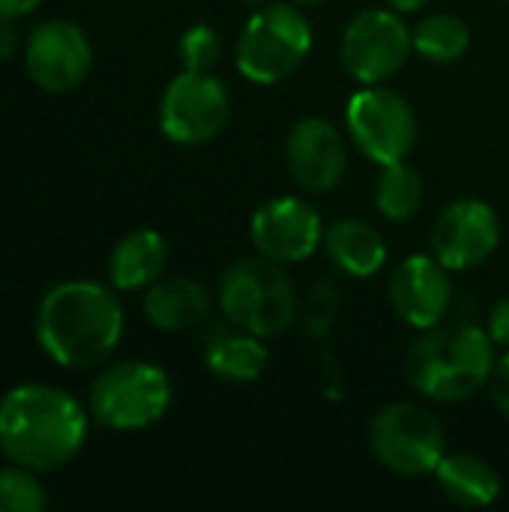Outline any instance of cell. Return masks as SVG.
I'll return each instance as SVG.
<instances>
[{
  "mask_svg": "<svg viewBox=\"0 0 509 512\" xmlns=\"http://www.w3.org/2000/svg\"><path fill=\"white\" fill-rule=\"evenodd\" d=\"M489 390H492V399H495L498 411L509 420V348L495 360V369H492V378H489Z\"/></svg>",
  "mask_w": 509,
  "mask_h": 512,
  "instance_id": "26",
  "label": "cell"
},
{
  "mask_svg": "<svg viewBox=\"0 0 509 512\" xmlns=\"http://www.w3.org/2000/svg\"><path fill=\"white\" fill-rule=\"evenodd\" d=\"M414 51V30L396 9L357 12L339 42V60L345 72L360 84L390 81Z\"/></svg>",
  "mask_w": 509,
  "mask_h": 512,
  "instance_id": "9",
  "label": "cell"
},
{
  "mask_svg": "<svg viewBox=\"0 0 509 512\" xmlns=\"http://www.w3.org/2000/svg\"><path fill=\"white\" fill-rule=\"evenodd\" d=\"M489 336L495 345H501L504 351L509 348V297L498 300L492 315H489Z\"/></svg>",
  "mask_w": 509,
  "mask_h": 512,
  "instance_id": "27",
  "label": "cell"
},
{
  "mask_svg": "<svg viewBox=\"0 0 509 512\" xmlns=\"http://www.w3.org/2000/svg\"><path fill=\"white\" fill-rule=\"evenodd\" d=\"M33 474L24 465L0 468V512H42L48 507L45 489Z\"/></svg>",
  "mask_w": 509,
  "mask_h": 512,
  "instance_id": "23",
  "label": "cell"
},
{
  "mask_svg": "<svg viewBox=\"0 0 509 512\" xmlns=\"http://www.w3.org/2000/svg\"><path fill=\"white\" fill-rule=\"evenodd\" d=\"M24 66L36 87L48 93H69L87 78L93 66V48L78 24L51 18L27 36Z\"/></svg>",
  "mask_w": 509,
  "mask_h": 512,
  "instance_id": "12",
  "label": "cell"
},
{
  "mask_svg": "<svg viewBox=\"0 0 509 512\" xmlns=\"http://www.w3.org/2000/svg\"><path fill=\"white\" fill-rule=\"evenodd\" d=\"M471 48V30L459 15L432 12L414 27V51L429 63H456Z\"/></svg>",
  "mask_w": 509,
  "mask_h": 512,
  "instance_id": "22",
  "label": "cell"
},
{
  "mask_svg": "<svg viewBox=\"0 0 509 512\" xmlns=\"http://www.w3.org/2000/svg\"><path fill=\"white\" fill-rule=\"evenodd\" d=\"M267 3H273V0H246V6H252V9H261V6H267Z\"/></svg>",
  "mask_w": 509,
  "mask_h": 512,
  "instance_id": "31",
  "label": "cell"
},
{
  "mask_svg": "<svg viewBox=\"0 0 509 512\" xmlns=\"http://www.w3.org/2000/svg\"><path fill=\"white\" fill-rule=\"evenodd\" d=\"M231 117V93L213 72L183 69L162 93L159 126L168 141L198 147L213 141Z\"/></svg>",
  "mask_w": 509,
  "mask_h": 512,
  "instance_id": "10",
  "label": "cell"
},
{
  "mask_svg": "<svg viewBox=\"0 0 509 512\" xmlns=\"http://www.w3.org/2000/svg\"><path fill=\"white\" fill-rule=\"evenodd\" d=\"M294 3H321V0H294Z\"/></svg>",
  "mask_w": 509,
  "mask_h": 512,
  "instance_id": "32",
  "label": "cell"
},
{
  "mask_svg": "<svg viewBox=\"0 0 509 512\" xmlns=\"http://www.w3.org/2000/svg\"><path fill=\"white\" fill-rule=\"evenodd\" d=\"M15 27H12V18H0V60H6L12 51H15Z\"/></svg>",
  "mask_w": 509,
  "mask_h": 512,
  "instance_id": "29",
  "label": "cell"
},
{
  "mask_svg": "<svg viewBox=\"0 0 509 512\" xmlns=\"http://www.w3.org/2000/svg\"><path fill=\"white\" fill-rule=\"evenodd\" d=\"M495 342L489 330L477 324H438L405 354V378L411 390L432 402H465L474 399L492 378Z\"/></svg>",
  "mask_w": 509,
  "mask_h": 512,
  "instance_id": "3",
  "label": "cell"
},
{
  "mask_svg": "<svg viewBox=\"0 0 509 512\" xmlns=\"http://www.w3.org/2000/svg\"><path fill=\"white\" fill-rule=\"evenodd\" d=\"M387 294L399 321L429 330L444 324L453 306V279L435 255H411L393 270Z\"/></svg>",
  "mask_w": 509,
  "mask_h": 512,
  "instance_id": "14",
  "label": "cell"
},
{
  "mask_svg": "<svg viewBox=\"0 0 509 512\" xmlns=\"http://www.w3.org/2000/svg\"><path fill=\"white\" fill-rule=\"evenodd\" d=\"M42 0H0V18H24L30 15Z\"/></svg>",
  "mask_w": 509,
  "mask_h": 512,
  "instance_id": "28",
  "label": "cell"
},
{
  "mask_svg": "<svg viewBox=\"0 0 509 512\" xmlns=\"http://www.w3.org/2000/svg\"><path fill=\"white\" fill-rule=\"evenodd\" d=\"M327 258L354 279H372L387 264V243L381 231L363 219H339L324 231Z\"/></svg>",
  "mask_w": 509,
  "mask_h": 512,
  "instance_id": "17",
  "label": "cell"
},
{
  "mask_svg": "<svg viewBox=\"0 0 509 512\" xmlns=\"http://www.w3.org/2000/svg\"><path fill=\"white\" fill-rule=\"evenodd\" d=\"M312 51V24L291 3L252 9L237 39V72L252 84H279Z\"/></svg>",
  "mask_w": 509,
  "mask_h": 512,
  "instance_id": "5",
  "label": "cell"
},
{
  "mask_svg": "<svg viewBox=\"0 0 509 512\" xmlns=\"http://www.w3.org/2000/svg\"><path fill=\"white\" fill-rule=\"evenodd\" d=\"M369 444L375 459L399 477L435 474L447 453L444 426L432 411L414 402L384 405L369 426Z\"/></svg>",
  "mask_w": 509,
  "mask_h": 512,
  "instance_id": "7",
  "label": "cell"
},
{
  "mask_svg": "<svg viewBox=\"0 0 509 512\" xmlns=\"http://www.w3.org/2000/svg\"><path fill=\"white\" fill-rule=\"evenodd\" d=\"M423 198H426V186L414 165H408L405 159L381 165V174L375 180V207L384 219L405 222L417 216Z\"/></svg>",
  "mask_w": 509,
  "mask_h": 512,
  "instance_id": "21",
  "label": "cell"
},
{
  "mask_svg": "<svg viewBox=\"0 0 509 512\" xmlns=\"http://www.w3.org/2000/svg\"><path fill=\"white\" fill-rule=\"evenodd\" d=\"M345 123L357 150L378 165L405 159L417 144V117L411 102L384 84H363L348 99Z\"/></svg>",
  "mask_w": 509,
  "mask_h": 512,
  "instance_id": "8",
  "label": "cell"
},
{
  "mask_svg": "<svg viewBox=\"0 0 509 512\" xmlns=\"http://www.w3.org/2000/svg\"><path fill=\"white\" fill-rule=\"evenodd\" d=\"M285 162L297 186H303L306 192H330L345 177L348 147L342 132L330 120L303 117L288 132Z\"/></svg>",
  "mask_w": 509,
  "mask_h": 512,
  "instance_id": "15",
  "label": "cell"
},
{
  "mask_svg": "<svg viewBox=\"0 0 509 512\" xmlns=\"http://www.w3.org/2000/svg\"><path fill=\"white\" fill-rule=\"evenodd\" d=\"M84 438V408L57 387L21 384L0 399V450L15 465L57 471L81 453Z\"/></svg>",
  "mask_w": 509,
  "mask_h": 512,
  "instance_id": "2",
  "label": "cell"
},
{
  "mask_svg": "<svg viewBox=\"0 0 509 512\" xmlns=\"http://www.w3.org/2000/svg\"><path fill=\"white\" fill-rule=\"evenodd\" d=\"M180 60L183 69L192 72H213V66L222 60V39L210 24H192L183 36H180Z\"/></svg>",
  "mask_w": 509,
  "mask_h": 512,
  "instance_id": "25",
  "label": "cell"
},
{
  "mask_svg": "<svg viewBox=\"0 0 509 512\" xmlns=\"http://www.w3.org/2000/svg\"><path fill=\"white\" fill-rule=\"evenodd\" d=\"M339 306H342V291L336 288V282H330V279L315 282L306 303H303V327H306V333L315 336V339L327 336L333 330V324H336Z\"/></svg>",
  "mask_w": 509,
  "mask_h": 512,
  "instance_id": "24",
  "label": "cell"
},
{
  "mask_svg": "<svg viewBox=\"0 0 509 512\" xmlns=\"http://www.w3.org/2000/svg\"><path fill=\"white\" fill-rule=\"evenodd\" d=\"M168 267V243L159 231L141 228L126 234L108 261L111 285L117 291H141L162 279Z\"/></svg>",
  "mask_w": 509,
  "mask_h": 512,
  "instance_id": "20",
  "label": "cell"
},
{
  "mask_svg": "<svg viewBox=\"0 0 509 512\" xmlns=\"http://www.w3.org/2000/svg\"><path fill=\"white\" fill-rule=\"evenodd\" d=\"M213 312V297L204 285L186 276H162L144 294V315L153 327L165 333H186L207 324Z\"/></svg>",
  "mask_w": 509,
  "mask_h": 512,
  "instance_id": "16",
  "label": "cell"
},
{
  "mask_svg": "<svg viewBox=\"0 0 509 512\" xmlns=\"http://www.w3.org/2000/svg\"><path fill=\"white\" fill-rule=\"evenodd\" d=\"M267 348L261 342V336L240 330L234 324L213 330L204 342V363L210 369V375H216L219 381L228 384H249L255 378H261V372L267 369Z\"/></svg>",
  "mask_w": 509,
  "mask_h": 512,
  "instance_id": "18",
  "label": "cell"
},
{
  "mask_svg": "<svg viewBox=\"0 0 509 512\" xmlns=\"http://www.w3.org/2000/svg\"><path fill=\"white\" fill-rule=\"evenodd\" d=\"M249 237L258 255L276 264H300L324 243L321 213L294 195L273 198L252 213Z\"/></svg>",
  "mask_w": 509,
  "mask_h": 512,
  "instance_id": "13",
  "label": "cell"
},
{
  "mask_svg": "<svg viewBox=\"0 0 509 512\" xmlns=\"http://www.w3.org/2000/svg\"><path fill=\"white\" fill-rule=\"evenodd\" d=\"M432 255L450 270H474L489 261L501 243V219L492 204L480 198H459L447 204L432 225Z\"/></svg>",
  "mask_w": 509,
  "mask_h": 512,
  "instance_id": "11",
  "label": "cell"
},
{
  "mask_svg": "<svg viewBox=\"0 0 509 512\" xmlns=\"http://www.w3.org/2000/svg\"><path fill=\"white\" fill-rule=\"evenodd\" d=\"M123 303L99 282H63L51 288L36 312L42 351L66 369L105 363L123 339Z\"/></svg>",
  "mask_w": 509,
  "mask_h": 512,
  "instance_id": "1",
  "label": "cell"
},
{
  "mask_svg": "<svg viewBox=\"0 0 509 512\" xmlns=\"http://www.w3.org/2000/svg\"><path fill=\"white\" fill-rule=\"evenodd\" d=\"M219 312L261 339L282 336L297 318V291L282 264L255 255L234 261L219 279Z\"/></svg>",
  "mask_w": 509,
  "mask_h": 512,
  "instance_id": "4",
  "label": "cell"
},
{
  "mask_svg": "<svg viewBox=\"0 0 509 512\" xmlns=\"http://www.w3.org/2000/svg\"><path fill=\"white\" fill-rule=\"evenodd\" d=\"M435 483L444 498L468 510L492 507L501 495V474L492 462L474 453H444L435 468Z\"/></svg>",
  "mask_w": 509,
  "mask_h": 512,
  "instance_id": "19",
  "label": "cell"
},
{
  "mask_svg": "<svg viewBox=\"0 0 509 512\" xmlns=\"http://www.w3.org/2000/svg\"><path fill=\"white\" fill-rule=\"evenodd\" d=\"M384 3L396 12H420L429 6V0H384Z\"/></svg>",
  "mask_w": 509,
  "mask_h": 512,
  "instance_id": "30",
  "label": "cell"
},
{
  "mask_svg": "<svg viewBox=\"0 0 509 512\" xmlns=\"http://www.w3.org/2000/svg\"><path fill=\"white\" fill-rule=\"evenodd\" d=\"M168 375L141 360L114 363L90 387V414L114 432H135L159 423L171 408Z\"/></svg>",
  "mask_w": 509,
  "mask_h": 512,
  "instance_id": "6",
  "label": "cell"
}]
</instances>
